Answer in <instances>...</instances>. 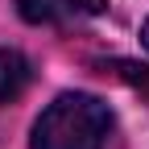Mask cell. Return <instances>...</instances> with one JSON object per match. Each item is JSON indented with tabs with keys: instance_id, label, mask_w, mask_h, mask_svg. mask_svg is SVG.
<instances>
[{
	"instance_id": "cell-2",
	"label": "cell",
	"mask_w": 149,
	"mask_h": 149,
	"mask_svg": "<svg viewBox=\"0 0 149 149\" xmlns=\"http://www.w3.org/2000/svg\"><path fill=\"white\" fill-rule=\"evenodd\" d=\"M108 8V0H17V13L29 25H66V21H87Z\"/></svg>"
},
{
	"instance_id": "cell-1",
	"label": "cell",
	"mask_w": 149,
	"mask_h": 149,
	"mask_svg": "<svg viewBox=\"0 0 149 149\" xmlns=\"http://www.w3.org/2000/svg\"><path fill=\"white\" fill-rule=\"evenodd\" d=\"M112 133V112L87 91L58 95L33 124V149H104Z\"/></svg>"
},
{
	"instance_id": "cell-4",
	"label": "cell",
	"mask_w": 149,
	"mask_h": 149,
	"mask_svg": "<svg viewBox=\"0 0 149 149\" xmlns=\"http://www.w3.org/2000/svg\"><path fill=\"white\" fill-rule=\"evenodd\" d=\"M141 42H145V50H149V21H145V29H141Z\"/></svg>"
},
{
	"instance_id": "cell-3",
	"label": "cell",
	"mask_w": 149,
	"mask_h": 149,
	"mask_svg": "<svg viewBox=\"0 0 149 149\" xmlns=\"http://www.w3.org/2000/svg\"><path fill=\"white\" fill-rule=\"evenodd\" d=\"M33 83V66L21 50H0V104L17 100Z\"/></svg>"
}]
</instances>
